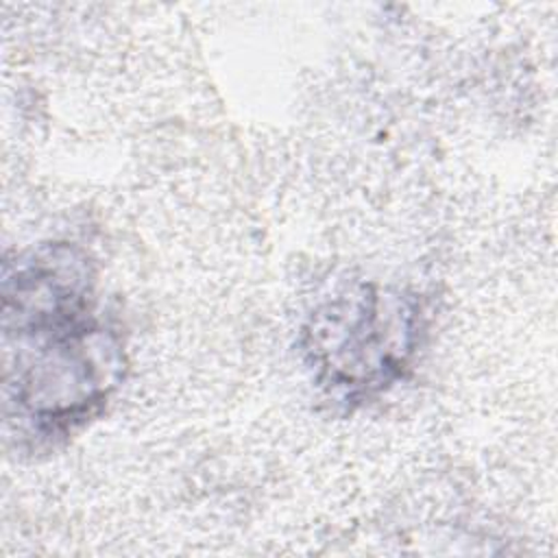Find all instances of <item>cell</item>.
Returning a JSON list of instances; mask_svg holds the SVG:
<instances>
[{"mask_svg": "<svg viewBox=\"0 0 558 558\" xmlns=\"http://www.w3.org/2000/svg\"><path fill=\"white\" fill-rule=\"evenodd\" d=\"M4 416L17 436L52 442L94 418L124 371L92 257L48 242L4 264Z\"/></svg>", "mask_w": 558, "mask_h": 558, "instance_id": "1", "label": "cell"}, {"mask_svg": "<svg viewBox=\"0 0 558 558\" xmlns=\"http://www.w3.org/2000/svg\"><path fill=\"white\" fill-rule=\"evenodd\" d=\"M421 329L412 296L368 283L338 294L310 316L303 351L318 386L342 401H362L403 375Z\"/></svg>", "mask_w": 558, "mask_h": 558, "instance_id": "2", "label": "cell"}]
</instances>
